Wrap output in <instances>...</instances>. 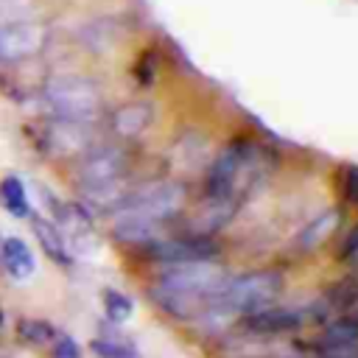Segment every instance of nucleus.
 I'll list each match as a JSON object with an SVG mask.
<instances>
[{"instance_id":"20","label":"nucleus","mask_w":358,"mask_h":358,"mask_svg":"<svg viewBox=\"0 0 358 358\" xmlns=\"http://www.w3.org/2000/svg\"><path fill=\"white\" fill-rule=\"evenodd\" d=\"M344 196H347V201L358 204V168H350V171H347V179H344Z\"/></svg>"},{"instance_id":"3","label":"nucleus","mask_w":358,"mask_h":358,"mask_svg":"<svg viewBox=\"0 0 358 358\" xmlns=\"http://www.w3.org/2000/svg\"><path fill=\"white\" fill-rule=\"evenodd\" d=\"M257 176V148L249 140H232L210 165L207 173V201L221 207H235L238 196Z\"/></svg>"},{"instance_id":"18","label":"nucleus","mask_w":358,"mask_h":358,"mask_svg":"<svg viewBox=\"0 0 358 358\" xmlns=\"http://www.w3.org/2000/svg\"><path fill=\"white\" fill-rule=\"evenodd\" d=\"M34 17V0H0V22Z\"/></svg>"},{"instance_id":"11","label":"nucleus","mask_w":358,"mask_h":358,"mask_svg":"<svg viewBox=\"0 0 358 358\" xmlns=\"http://www.w3.org/2000/svg\"><path fill=\"white\" fill-rule=\"evenodd\" d=\"M31 229H34L39 246L45 249V255H48L50 260H56L59 266H70V263H73L70 249H67V241H64L62 229L56 227V221L42 218V215H31Z\"/></svg>"},{"instance_id":"8","label":"nucleus","mask_w":358,"mask_h":358,"mask_svg":"<svg viewBox=\"0 0 358 358\" xmlns=\"http://www.w3.org/2000/svg\"><path fill=\"white\" fill-rule=\"evenodd\" d=\"M145 255L157 263H187V260H213L218 246L207 235H187V238H157L143 246Z\"/></svg>"},{"instance_id":"1","label":"nucleus","mask_w":358,"mask_h":358,"mask_svg":"<svg viewBox=\"0 0 358 358\" xmlns=\"http://www.w3.org/2000/svg\"><path fill=\"white\" fill-rule=\"evenodd\" d=\"M227 271L213 260L168 263L151 285V299L173 319L199 316V310L224 288Z\"/></svg>"},{"instance_id":"16","label":"nucleus","mask_w":358,"mask_h":358,"mask_svg":"<svg viewBox=\"0 0 358 358\" xmlns=\"http://www.w3.org/2000/svg\"><path fill=\"white\" fill-rule=\"evenodd\" d=\"M90 347H92V352H95L98 358H137L134 347H129V344H123V341H117V338H112V336H101V338H95Z\"/></svg>"},{"instance_id":"12","label":"nucleus","mask_w":358,"mask_h":358,"mask_svg":"<svg viewBox=\"0 0 358 358\" xmlns=\"http://www.w3.org/2000/svg\"><path fill=\"white\" fill-rule=\"evenodd\" d=\"M0 260H3V268L14 277V280H25L34 274L36 263H34V252L31 246L22 241V238H6L3 246H0Z\"/></svg>"},{"instance_id":"22","label":"nucleus","mask_w":358,"mask_h":358,"mask_svg":"<svg viewBox=\"0 0 358 358\" xmlns=\"http://www.w3.org/2000/svg\"><path fill=\"white\" fill-rule=\"evenodd\" d=\"M350 310H352V319H355V322H358V299H355V305H352V308H350Z\"/></svg>"},{"instance_id":"17","label":"nucleus","mask_w":358,"mask_h":358,"mask_svg":"<svg viewBox=\"0 0 358 358\" xmlns=\"http://www.w3.org/2000/svg\"><path fill=\"white\" fill-rule=\"evenodd\" d=\"M20 336L25 341H31V344H45V341H53L56 333H53L50 324L39 322V319H22L20 322Z\"/></svg>"},{"instance_id":"4","label":"nucleus","mask_w":358,"mask_h":358,"mask_svg":"<svg viewBox=\"0 0 358 358\" xmlns=\"http://www.w3.org/2000/svg\"><path fill=\"white\" fill-rule=\"evenodd\" d=\"M42 98L56 117H70L84 123H92L103 109L101 87L92 78L76 73L50 76L42 87Z\"/></svg>"},{"instance_id":"7","label":"nucleus","mask_w":358,"mask_h":358,"mask_svg":"<svg viewBox=\"0 0 358 358\" xmlns=\"http://www.w3.org/2000/svg\"><path fill=\"white\" fill-rule=\"evenodd\" d=\"M42 145L50 157H81L87 148L95 145L92 126L84 120L53 117L42 131Z\"/></svg>"},{"instance_id":"19","label":"nucleus","mask_w":358,"mask_h":358,"mask_svg":"<svg viewBox=\"0 0 358 358\" xmlns=\"http://www.w3.org/2000/svg\"><path fill=\"white\" fill-rule=\"evenodd\" d=\"M53 358H81V347L70 336L59 333L53 336Z\"/></svg>"},{"instance_id":"2","label":"nucleus","mask_w":358,"mask_h":358,"mask_svg":"<svg viewBox=\"0 0 358 358\" xmlns=\"http://www.w3.org/2000/svg\"><path fill=\"white\" fill-rule=\"evenodd\" d=\"M78 185L84 207L109 213L117 210L126 199V171L129 157L120 145H92L78 157Z\"/></svg>"},{"instance_id":"14","label":"nucleus","mask_w":358,"mask_h":358,"mask_svg":"<svg viewBox=\"0 0 358 358\" xmlns=\"http://www.w3.org/2000/svg\"><path fill=\"white\" fill-rule=\"evenodd\" d=\"M336 224H338V213H324L322 218H316L313 224H308V229L299 235L302 249H313V246H319V243L336 229Z\"/></svg>"},{"instance_id":"9","label":"nucleus","mask_w":358,"mask_h":358,"mask_svg":"<svg viewBox=\"0 0 358 358\" xmlns=\"http://www.w3.org/2000/svg\"><path fill=\"white\" fill-rule=\"evenodd\" d=\"M302 322H305V316H302V310H296V308H274V305H266V308H257V310L243 313L246 330L260 333V336L285 333V330L299 327Z\"/></svg>"},{"instance_id":"15","label":"nucleus","mask_w":358,"mask_h":358,"mask_svg":"<svg viewBox=\"0 0 358 358\" xmlns=\"http://www.w3.org/2000/svg\"><path fill=\"white\" fill-rule=\"evenodd\" d=\"M103 310L112 322H126L131 316V299L123 294V291H115V288H106L103 291Z\"/></svg>"},{"instance_id":"21","label":"nucleus","mask_w":358,"mask_h":358,"mask_svg":"<svg viewBox=\"0 0 358 358\" xmlns=\"http://www.w3.org/2000/svg\"><path fill=\"white\" fill-rule=\"evenodd\" d=\"M344 257H347L352 266H358V229L347 238V243H344Z\"/></svg>"},{"instance_id":"6","label":"nucleus","mask_w":358,"mask_h":358,"mask_svg":"<svg viewBox=\"0 0 358 358\" xmlns=\"http://www.w3.org/2000/svg\"><path fill=\"white\" fill-rule=\"evenodd\" d=\"M48 42V28L34 17L0 22V62H22L39 53Z\"/></svg>"},{"instance_id":"5","label":"nucleus","mask_w":358,"mask_h":358,"mask_svg":"<svg viewBox=\"0 0 358 358\" xmlns=\"http://www.w3.org/2000/svg\"><path fill=\"white\" fill-rule=\"evenodd\" d=\"M185 201H187L185 185L176 179H162V182H148V185L129 190L117 210H126L131 215H140V218H148L165 227L171 218L179 215Z\"/></svg>"},{"instance_id":"10","label":"nucleus","mask_w":358,"mask_h":358,"mask_svg":"<svg viewBox=\"0 0 358 358\" xmlns=\"http://www.w3.org/2000/svg\"><path fill=\"white\" fill-rule=\"evenodd\" d=\"M154 120V106L145 101H129L123 106L115 109L112 115V131L123 140H134L140 137Z\"/></svg>"},{"instance_id":"13","label":"nucleus","mask_w":358,"mask_h":358,"mask_svg":"<svg viewBox=\"0 0 358 358\" xmlns=\"http://www.w3.org/2000/svg\"><path fill=\"white\" fill-rule=\"evenodd\" d=\"M0 204L8 215L14 218H25L31 215V207H28V193L20 182V176H6L0 182Z\"/></svg>"}]
</instances>
